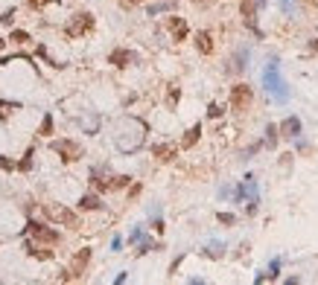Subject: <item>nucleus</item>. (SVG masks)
<instances>
[{
  "instance_id": "f257e3e1",
  "label": "nucleus",
  "mask_w": 318,
  "mask_h": 285,
  "mask_svg": "<svg viewBox=\"0 0 318 285\" xmlns=\"http://www.w3.org/2000/svg\"><path fill=\"white\" fill-rule=\"evenodd\" d=\"M44 215L50 218V221H55V224H64V227H79L76 213L67 210V207H62V204H44Z\"/></svg>"
},
{
  "instance_id": "f03ea898",
  "label": "nucleus",
  "mask_w": 318,
  "mask_h": 285,
  "mask_svg": "<svg viewBox=\"0 0 318 285\" xmlns=\"http://www.w3.org/2000/svg\"><path fill=\"white\" fill-rule=\"evenodd\" d=\"M50 149H53L64 163H73V160H79V157H82V146H79V142H73V140H53V142H50Z\"/></svg>"
},
{
  "instance_id": "7ed1b4c3",
  "label": "nucleus",
  "mask_w": 318,
  "mask_h": 285,
  "mask_svg": "<svg viewBox=\"0 0 318 285\" xmlns=\"http://www.w3.org/2000/svg\"><path fill=\"white\" fill-rule=\"evenodd\" d=\"M91 29H93V15L82 12V15H76V18L64 27V35L67 38H82V35H88Z\"/></svg>"
},
{
  "instance_id": "20e7f679",
  "label": "nucleus",
  "mask_w": 318,
  "mask_h": 285,
  "mask_svg": "<svg viewBox=\"0 0 318 285\" xmlns=\"http://www.w3.org/2000/svg\"><path fill=\"white\" fill-rule=\"evenodd\" d=\"M251 99H254V90L248 85H234V90H231V108L234 111H248Z\"/></svg>"
},
{
  "instance_id": "39448f33",
  "label": "nucleus",
  "mask_w": 318,
  "mask_h": 285,
  "mask_svg": "<svg viewBox=\"0 0 318 285\" xmlns=\"http://www.w3.org/2000/svg\"><path fill=\"white\" fill-rule=\"evenodd\" d=\"M27 230H29V236H32V239L44 241V245H55V241H59V233L50 230V227H44V224H38V221H29Z\"/></svg>"
},
{
  "instance_id": "423d86ee",
  "label": "nucleus",
  "mask_w": 318,
  "mask_h": 285,
  "mask_svg": "<svg viewBox=\"0 0 318 285\" xmlns=\"http://www.w3.org/2000/svg\"><path fill=\"white\" fill-rule=\"evenodd\" d=\"M88 262H91V250H88V248H82L79 253H76V256H73L67 276H70V279H79V276L85 274V268H88Z\"/></svg>"
},
{
  "instance_id": "0eeeda50",
  "label": "nucleus",
  "mask_w": 318,
  "mask_h": 285,
  "mask_svg": "<svg viewBox=\"0 0 318 285\" xmlns=\"http://www.w3.org/2000/svg\"><path fill=\"white\" fill-rule=\"evenodd\" d=\"M166 27H170V32H173L175 41H184V38H187V24H184V18H170L166 21Z\"/></svg>"
},
{
  "instance_id": "6e6552de",
  "label": "nucleus",
  "mask_w": 318,
  "mask_h": 285,
  "mask_svg": "<svg viewBox=\"0 0 318 285\" xmlns=\"http://www.w3.org/2000/svg\"><path fill=\"white\" fill-rule=\"evenodd\" d=\"M266 79H272V85H274V96H277V99H286V90H283V82L280 79H277V67H274V64H272V67H269V70H266Z\"/></svg>"
},
{
  "instance_id": "1a4fd4ad",
  "label": "nucleus",
  "mask_w": 318,
  "mask_h": 285,
  "mask_svg": "<svg viewBox=\"0 0 318 285\" xmlns=\"http://www.w3.org/2000/svg\"><path fill=\"white\" fill-rule=\"evenodd\" d=\"M132 62H135V55L128 53V50H114V53H111V64H114V67H128Z\"/></svg>"
},
{
  "instance_id": "9d476101",
  "label": "nucleus",
  "mask_w": 318,
  "mask_h": 285,
  "mask_svg": "<svg viewBox=\"0 0 318 285\" xmlns=\"http://www.w3.org/2000/svg\"><path fill=\"white\" fill-rule=\"evenodd\" d=\"M239 12H242V18H246V24L251 29L257 27V18H254V3L251 0H239Z\"/></svg>"
},
{
  "instance_id": "9b49d317",
  "label": "nucleus",
  "mask_w": 318,
  "mask_h": 285,
  "mask_svg": "<svg viewBox=\"0 0 318 285\" xmlns=\"http://www.w3.org/2000/svg\"><path fill=\"white\" fill-rule=\"evenodd\" d=\"M280 131H283V137H298V134H301V119L289 116V119L280 125Z\"/></svg>"
},
{
  "instance_id": "f8f14e48",
  "label": "nucleus",
  "mask_w": 318,
  "mask_h": 285,
  "mask_svg": "<svg viewBox=\"0 0 318 285\" xmlns=\"http://www.w3.org/2000/svg\"><path fill=\"white\" fill-rule=\"evenodd\" d=\"M196 47H199V53H204V55L213 53V41H210V32H199V35H196Z\"/></svg>"
},
{
  "instance_id": "ddd939ff",
  "label": "nucleus",
  "mask_w": 318,
  "mask_h": 285,
  "mask_svg": "<svg viewBox=\"0 0 318 285\" xmlns=\"http://www.w3.org/2000/svg\"><path fill=\"white\" fill-rule=\"evenodd\" d=\"M199 134H201V125H193L190 131H187V137L181 140V146H184V149H193V146H196V140H199Z\"/></svg>"
},
{
  "instance_id": "4468645a",
  "label": "nucleus",
  "mask_w": 318,
  "mask_h": 285,
  "mask_svg": "<svg viewBox=\"0 0 318 285\" xmlns=\"http://www.w3.org/2000/svg\"><path fill=\"white\" fill-rule=\"evenodd\" d=\"M155 154H158V160H173L175 149L173 146H155Z\"/></svg>"
},
{
  "instance_id": "2eb2a0df",
  "label": "nucleus",
  "mask_w": 318,
  "mask_h": 285,
  "mask_svg": "<svg viewBox=\"0 0 318 285\" xmlns=\"http://www.w3.org/2000/svg\"><path fill=\"white\" fill-rule=\"evenodd\" d=\"M79 207H82V210H100L102 207V201L97 195H85L82 201H79Z\"/></svg>"
},
{
  "instance_id": "dca6fc26",
  "label": "nucleus",
  "mask_w": 318,
  "mask_h": 285,
  "mask_svg": "<svg viewBox=\"0 0 318 285\" xmlns=\"http://www.w3.org/2000/svg\"><path fill=\"white\" fill-rule=\"evenodd\" d=\"M50 131H53V116L47 114L44 123H41V128H38V134H41V137H50Z\"/></svg>"
},
{
  "instance_id": "f3484780",
  "label": "nucleus",
  "mask_w": 318,
  "mask_h": 285,
  "mask_svg": "<svg viewBox=\"0 0 318 285\" xmlns=\"http://www.w3.org/2000/svg\"><path fill=\"white\" fill-rule=\"evenodd\" d=\"M27 253H29V256H38V259H50V256H53V250H35L32 245H27Z\"/></svg>"
},
{
  "instance_id": "a211bd4d",
  "label": "nucleus",
  "mask_w": 318,
  "mask_h": 285,
  "mask_svg": "<svg viewBox=\"0 0 318 285\" xmlns=\"http://www.w3.org/2000/svg\"><path fill=\"white\" fill-rule=\"evenodd\" d=\"M15 108H18L15 102H0V119H6V116H9L12 111H15Z\"/></svg>"
},
{
  "instance_id": "6ab92c4d",
  "label": "nucleus",
  "mask_w": 318,
  "mask_h": 285,
  "mask_svg": "<svg viewBox=\"0 0 318 285\" xmlns=\"http://www.w3.org/2000/svg\"><path fill=\"white\" fill-rule=\"evenodd\" d=\"M29 166H32V149H29L27 157H24V160L18 163V169H21V172H29Z\"/></svg>"
},
{
  "instance_id": "aec40b11",
  "label": "nucleus",
  "mask_w": 318,
  "mask_h": 285,
  "mask_svg": "<svg viewBox=\"0 0 318 285\" xmlns=\"http://www.w3.org/2000/svg\"><path fill=\"white\" fill-rule=\"evenodd\" d=\"M12 41H15V44H24V41H29V35L24 29H15V32H12Z\"/></svg>"
},
{
  "instance_id": "412c9836",
  "label": "nucleus",
  "mask_w": 318,
  "mask_h": 285,
  "mask_svg": "<svg viewBox=\"0 0 318 285\" xmlns=\"http://www.w3.org/2000/svg\"><path fill=\"white\" fill-rule=\"evenodd\" d=\"M50 3H59V0H29L32 9H44V6H50Z\"/></svg>"
},
{
  "instance_id": "4be33fe9",
  "label": "nucleus",
  "mask_w": 318,
  "mask_h": 285,
  "mask_svg": "<svg viewBox=\"0 0 318 285\" xmlns=\"http://www.w3.org/2000/svg\"><path fill=\"white\" fill-rule=\"evenodd\" d=\"M219 221H222V224H234L236 218H234L231 213H219Z\"/></svg>"
},
{
  "instance_id": "5701e85b",
  "label": "nucleus",
  "mask_w": 318,
  "mask_h": 285,
  "mask_svg": "<svg viewBox=\"0 0 318 285\" xmlns=\"http://www.w3.org/2000/svg\"><path fill=\"white\" fill-rule=\"evenodd\" d=\"M208 114H210V116H219V114H222V108H219V105H210Z\"/></svg>"
},
{
  "instance_id": "b1692460",
  "label": "nucleus",
  "mask_w": 318,
  "mask_h": 285,
  "mask_svg": "<svg viewBox=\"0 0 318 285\" xmlns=\"http://www.w3.org/2000/svg\"><path fill=\"white\" fill-rule=\"evenodd\" d=\"M0 169H12V163H9V160H3V157H0Z\"/></svg>"
},
{
  "instance_id": "393cba45",
  "label": "nucleus",
  "mask_w": 318,
  "mask_h": 285,
  "mask_svg": "<svg viewBox=\"0 0 318 285\" xmlns=\"http://www.w3.org/2000/svg\"><path fill=\"white\" fill-rule=\"evenodd\" d=\"M123 3H126V6H135V3H143V0H123Z\"/></svg>"
},
{
  "instance_id": "a878e982",
  "label": "nucleus",
  "mask_w": 318,
  "mask_h": 285,
  "mask_svg": "<svg viewBox=\"0 0 318 285\" xmlns=\"http://www.w3.org/2000/svg\"><path fill=\"white\" fill-rule=\"evenodd\" d=\"M3 44H6V41H3V38H0V50H3Z\"/></svg>"
}]
</instances>
